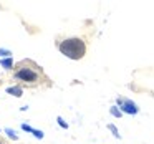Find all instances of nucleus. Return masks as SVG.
I'll list each match as a JSON object with an SVG mask.
<instances>
[{
    "mask_svg": "<svg viewBox=\"0 0 154 144\" xmlns=\"http://www.w3.org/2000/svg\"><path fill=\"white\" fill-rule=\"evenodd\" d=\"M60 51L71 60H80L86 53V45L81 38H68L60 43Z\"/></svg>",
    "mask_w": 154,
    "mask_h": 144,
    "instance_id": "1",
    "label": "nucleus"
},
{
    "mask_svg": "<svg viewBox=\"0 0 154 144\" xmlns=\"http://www.w3.org/2000/svg\"><path fill=\"white\" fill-rule=\"evenodd\" d=\"M118 104H119L121 111H124V113H128V114H136L137 111H139V108H137L131 100H126V98H118Z\"/></svg>",
    "mask_w": 154,
    "mask_h": 144,
    "instance_id": "2",
    "label": "nucleus"
},
{
    "mask_svg": "<svg viewBox=\"0 0 154 144\" xmlns=\"http://www.w3.org/2000/svg\"><path fill=\"white\" fill-rule=\"evenodd\" d=\"M15 76L18 80H23V81H37L38 80V73L30 70V68H22V70H18L15 73Z\"/></svg>",
    "mask_w": 154,
    "mask_h": 144,
    "instance_id": "3",
    "label": "nucleus"
},
{
    "mask_svg": "<svg viewBox=\"0 0 154 144\" xmlns=\"http://www.w3.org/2000/svg\"><path fill=\"white\" fill-rule=\"evenodd\" d=\"M7 93L8 94H14V96H17V98H20L22 94H23V90H22L20 86H10V88H7Z\"/></svg>",
    "mask_w": 154,
    "mask_h": 144,
    "instance_id": "4",
    "label": "nucleus"
},
{
    "mask_svg": "<svg viewBox=\"0 0 154 144\" xmlns=\"http://www.w3.org/2000/svg\"><path fill=\"white\" fill-rule=\"evenodd\" d=\"M0 65H2L5 70H12V66H14V63H12V58H2V60H0Z\"/></svg>",
    "mask_w": 154,
    "mask_h": 144,
    "instance_id": "5",
    "label": "nucleus"
},
{
    "mask_svg": "<svg viewBox=\"0 0 154 144\" xmlns=\"http://www.w3.org/2000/svg\"><path fill=\"white\" fill-rule=\"evenodd\" d=\"M5 133H7V136H8V137H12L14 141H17V139H18L17 133H15V131L12 129V127H5Z\"/></svg>",
    "mask_w": 154,
    "mask_h": 144,
    "instance_id": "6",
    "label": "nucleus"
},
{
    "mask_svg": "<svg viewBox=\"0 0 154 144\" xmlns=\"http://www.w3.org/2000/svg\"><path fill=\"white\" fill-rule=\"evenodd\" d=\"M57 123L60 124V127H63V129H68V123H66V121H65L61 116H58V118H57Z\"/></svg>",
    "mask_w": 154,
    "mask_h": 144,
    "instance_id": "7",
    "label": "nucleus"
},
{
    "mask_svg": "<svg viewBox=\"0 0 154 144\" xmlns=\"http://www.w3.org/2000/svg\"><path fill=\"white\" fill-rule=\"evenodd\" d=\"M108 129L113 133L114 137H119V133H118V129H116V126H114V124H108Z\"/></svg>",
    "mask_w": 154,
    "mask_h": 144,
    "instance_id": "8",
    "label": "nucleus"
},
{
    "mask_svg": "<svg viewBox=\"0 0 154 144\" xmlns=\"http://www.w3.org/2000/svg\"><path fill=\"white\" fill-rule=\"evenodd\" d=\"M32 134H33L37 139H43V136H45L43 131H38V129H33V131H32Z\"/></svg>",
    "mask_w": 154,
    "mask_h": 144,
    "instance_id": "9",
    "label": "nucleus"
},
{
    "mask_svg": "<svg viewBox=\"0 0 154 144\" xmlns=\"http://www.w3.org/2000/svg\"><path fill=\"white\" fill-rule=\"evenodd\" d=\"M109 111H111V114H113V116H116V118H121V111L118 109V106H113Z\"/></svg>",
    "mask_w": 154,
    "mask_h": 144,
    "instance_id": "10",
    "label": "nucleus"
},
{
    "mask_svg": "<svg viewBox=\"0 0 154 144\" xmlns=\"http://www.w3.org/2000/svg\"><path fill=\"white\" fill-rule=\"evenodd\" d=\"M10 55H12V51H10V50H0V60H2V57L10 58Z\"/></svg>",
    "mask_w": 154,
    "mask_h": 144,
    "instance_id": "11",
    "label": "nucleus"
},
{
    "mask_svg": "<svg viewBox=\"0 0 154 144\" xmlns=\"http://www.w3.org/2000/svg\"><path fill=\"white\" fill-rule=\"evenodd\" d=\"M22 129H23V131H27V133H32V131H33V127H32V126H28V124L27 123H22Z\"/></svg>",
    "mask_w": 154,
    "mask_h": 144,
    "instance_id": "12",
    "label": "nucleus"
},
{
    "mask_svg": "<svg viewBox=\"0 0 154 144\" xmlns=\"http://www.w3.org/2000/svg\"><path fill=\"white\" fill-rule=\"evenodd\" d=\"M0 144H2V142H0Z\"/></svg>",
    "mask_w": 154,
    "mask_h": 144,
    "instance_id": "13",
    "label": "nucleus"
}]
</instances>
